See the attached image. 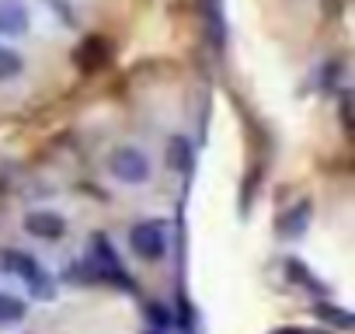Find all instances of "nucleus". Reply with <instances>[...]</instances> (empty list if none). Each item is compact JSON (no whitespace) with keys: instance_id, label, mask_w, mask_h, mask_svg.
I'll return each mask as SVG.
<instances>
[{"instance_id":"nucleus-7","label":"nucleus","mask_w":355,"mask_h":334,"mask_svg":"<svg viewBox=\"0 0 355 334\" xmlns=\"http://www.w3.org/2000/svg\"><path fill=\"white\" fill-rule=\"evenodd\" d=\"M192 160H196V153H192V143H189V136H171V139H167L164 164L171 167L174 175H189V171H192Z\"/></svg>"},{"instance_id":"nucleus-5","label":"nucleus","mask_w":355,"mask_h":334,"mask_svg":"<svg viewBox=\"0 0 355 334\" xmlns=\"http://www.w3.org/2000/svg\"><path fill=\"white\" fill-rule=\"evenodd\" d=\"M21 227H25L28 237H35L42 244H60L67 237V230H70L67 216L56 213V209H32V213H25Z\"/></svg>"},{"instance_id":"nucleus-2","label":"nucleus","mask_w":355,"mask_h":334,"mask_svg":"<svg viewBox=\"0 0 355 334\" xmlns=\"http://www.w3.org/2000/svg\"><path fill=\"white\" fill-rule=\"evenodd\" d=\"M167 247H171V234H167L164 220H139V223L129 227V251L139 261H150V265L164 261Z\"/></svg>"},{"instance_id":"nucleus-6","label":"nucleus","mask_w":355,"mask_h":334,"mask_svg":"<svg viewBox=\"0 0 355 334\" xmlns=\"http://www.w3.org/2000/svg\"><path fill=\"white\" fill-rule=\"evenodd\" d=\"M32 32V4L28 0H0V42L25 39Z\"/></svg>"},{"instance_id":"nucleus-8","label":"nucleus","mask_w":355,"mask_h":334,"mask_svg":"<svg viewBox=\"0 0 355 334\" xmlns=\"http://www.w3.org/2000/svg\"><path fill=\"white\" fill-rule=\"evenodd\" d=\"M25 53L18 49V46H11V42H0V84H11V80H18L21 73H25Z\"/></svg>"},{"instance_id":"nucleus-3","label":"nucleus","mask_w":355,"mask_h":334,"mask_svg":"<svg viewBox=\"0 0 355 334\" xmlns=\"http://www.w3.org/2000/svg\"><path fill=\"white\" fill-rule=\"evenodd\" d=\"M0 265H4L11 275H18L32 296H39V299H49V296H53V279L46 275V268H42V265H39V261H35L28 251L11 247V251H4Z\"/></svg>"},{"instance_id":"nucleus-10","label":"nucleus","mask_w":355,"mask_h":334,"mask_svg":"<svg viewBox=\"0 0 355 334\" xmlns=\"http://www.w3.org/2000/svg\"><path fill=\"white\" fill-rule=\"evenodd\" d=\"M146 320H150V331H171L174 327V317L164 303H146Z\"/></svg>"},{"instance_id":"nucleus-11","label":"nucleus","mask_w":355,"mask_h":334,"mask_svg":"<svg viewBox=\"0 0 355 334\" xmlns=\"http://www.w3.org/2000/svg\"><path fill=\"white\" fill-rule=\"evenodd\" d=\"M42 4H46V11H53L63 25H77V11H73L70 0H42Z\"/></svg>"},{"instance_id":"nucleus-1","label":"nucleus","mask_w":355,"mask_h":334,"mask_svg":"<svg viewBox=\"0 0 355 334\" xmlns=\"http://www.w3.org/2000/svg\"><path fill=\"white\" fill-rule=\"evenodd\" d=\"M105 171L115 185L125 188H143L153 182V157L139 143H119L105 157Z\"/></svg>"},{"instance_id":"nucleus-4","label":"nucleus","mask_w":355,"mask_h":334,"mask_svg":"<svg viewBox=\"0 0 355 334\" xmlns=\"http://www.w3.org/2000/svg\"><path fill=\"white\" fill-rule=\"evenodd\" d=\"M87 265H91L94 279H105V282H115L122 289H132V282H129V275H125V268H122V261H119V254H115V247H112V240L105 234L91 237V261Z\"/></svg>"},{"instance_id":"nucleus-9","label":"nucleus","mask_w":355,"mask_h":334,"mask_svg":"<svg viewBox=\"0 0 355 334\" xmlns=\"http://www.w3.org/2000/svg\"><path fill=\"white\" fill-rule=\"evenodd\" d=\"M28 317V303L11 292V289H0V327H11V324H21Z\"/></svg>"},{"instance_id":"nucleus-12","label":"nucleus","mask_w":355,"mask_h":334,"mask_svg":"<svg viewBox=\"0 0 355 334\" xmlns=\"http://www.w3.org/2000/svg\"><path fill=\"white\" fill-rule=\"evenodd\" d=\"M289 334H310V331H289Z\"/></svg>"}]
</instances>
